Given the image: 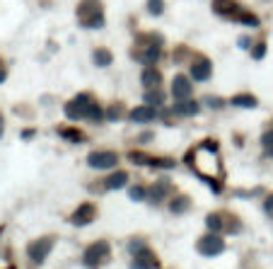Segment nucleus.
Returning a JSON list of instances; mask_svg holds the SVG:
<instances>
[{"instance_id":"nucleus-1","label":"nucleus","mask_w":273,"mask_h":269,"mask_svg":"<svg viewBox=\"0 0 273 269\" xmlns=\"http://www.w3.org/2000/svg\"><path fill=\"white\" fill-rule=\"evenodd\" d=\"M194 168H196V172L201 175V177L206 179H220V175H222V163H220L218 153H215V146H210V141H206V146H201L194 153V163H191Z\"/></svg>"},{"instance_id":"nucleus-2","label":"nucleus","mask_w":273,"mask_h":269,"mask_svg":"<svg viewBox=\"0 0 273 269\" xmlns=\"http://www.w3.org/2000/svg\"><path fill=\"white\" fill-rule=\"evenodd\" d=\"M77 17H80L82 27H87V29L104 27V15L99 8V0H82L80 8H77Z\"/></svg>"},{"instance_id":"nucleus-3","label":"nucleus","mask_w":273,"mask_h":269,"mask_svg":"<svg viewBox=\"0 0 273 269\" xmlns=\"http://www.w3.org/2000/svg\"><path fill=\"white\" fill-rule=\"evenodd\" d=\"M109 252H111L109 243H107V240H97L95 245H89L87 250H85V255H82V262H85V267L97 269L99 264H104V262L109 259Z\"/></svg>"},{"instance_id":"nucleus-4","label":"nucleus","mask_w":273,"mask_h":269,"mask_svg":"<svg viewBox=\"0 0 273 269\" xmlns=\"http://www.w3.org/2000/svg\"><path fill=\"white\" fill-rule=\"evenodd\" d=\"M95 102H92V97L89 95H77V97H73V100L66 104V117L68 119H73V122H77V119H87V112L89 107H92Z\"/></svg>"},{"instance_id":"nucleus-5","label":"nucleus","mask_w":273,"mask_h":269,"mask_svg":"<svg viewBox=\"0 0 273 269\" xmlns=\"http://www.w3.org/2000/svg\"><path fill=\"white\" fill-rule=\"evenodd\" d=\"M225 250V240L218 236V233H208L198 240V252L203 255V257H215Z\"/></svg>"},{"instance_id":"nucleus-6","label":"nucleus","mask_w":273,"mask_h":269,"mask_svg":"<svg viewBox=\"0 0 273 269\" xmlns=\"http://www.w3.org/2000/svg\"><path fill=\"white\" fill-rule=\"evenodd\" d=\"M51 247H54V238H39V240H34L32 245L27 247L29 259H32V262H36V264H41V262L49 257Z\"/></svg>"},{"instance_id":"nucleus-7","label":"nucleus","mask_w":273,"mask_h":269,"mask_svg":"<svg viewBox=\"0 0 273 269\" xmlns=\"http://www.w3.org/2000/svg\"><path fill=\"white\" fill-rule=\"evenodd\" d=\"M87 163L97 170H109V168H116L119 156H116L114 150H95V153H89Z\"/></svg>"},{"instance_id":"nucleus-8","label":"nucleus","mask_w":273,"mask_h":269,"mask_svg":"<svg viewBox=\"0 0 273 269\" xmlns=\"http://www.w3.org/2000/svg\"><path fill=\"white\" fill-rule=\"evenodd\" d=\"M191 92H194L191 80L186 78V75H176L174 83H172V97H174L176 102H179V100H189V97H191Z\"/></svg>"},{"instance_id":"nucleus-9","label":"nucleus","mask_w":273,"mask_h":269,"mask_svg":"<svg viewBox=\"0 0 273 269\" xmlns=\"http://www.w3.org/2000/svg\"><path fill=\"white\" fill-rule=\"evenodd\" d=\"M213 10L218 12V15H225V17L237 20V15H240L244 8H242L240 3H235V0H213Z\"/></svg>"},{"instance_id":"nucleus-10","label":"nucleus","mask_w":273,"mask_h":269,"mask_svg":"<svg viewBox=\"0 0 273 269\" xmlns=\"http://www.w3.org/2000/svg\"><path fill=\"white\" fill-rule=\"evenodd\" d=\"M95 213H97V209H95V204H80L75 209V213H73V223L75 225H87L89 221H95Z\"/></svg>"},{"instance_id":"nucleus-11","label":"nucleus","mask_w":273,"mask_h":269,"mask_svg":"<svg viewBox=\"0 0 273 269\" xmlns=\"http://www.w3.org/2000/svg\"><path fill=\"white\" fill-rule=\"evenodd\" d=\"M157 267V259H155V255L145 247V250H141L138 255H133V262H131V269H155Z\"/></svg>"},{"instance_id":"nucleus-12","label":"nucleus","mask_w":273,"mask_h":269,"mask_svg":"<svg viewBox=\"0 0 273 269\" xmlns=\"http://www.w3.org/2000/svg\"><path fill=\"white\" fill-rule=\"evenodd\" d=\"M210 73H213V66H210V61L208 58H196L194 63H191V78L194 80H208L210 78Z\"/></svg>"},{"instance_id":"nucleus-13","label":"nucleus","mask_w":273,"mask_h":269,"mask_svg":"<svg viewBox=\"0 0 273 269\" xmlns=\"http://www.w3.org/2000/svg\"><path fill=\"white\" fill-rule=\"evenodd\" d=\"M141 83L148 90L160 88V85H162V73H160L155 66H145V70H143V75H141Z\"/></svg>"},{"instance_id":"nucleus-14","label":"nucleus","mask_w":273,"mask_h":269,"mask_svg":"<svg viewBox=\"0 0 273 269\" xmlns=\"http://www.w3.org/2000/svg\"><path fill=\"white\" fill-rule=\"evenodd\" d=\"M155 117H157V109H155V107H150V104H143V107H135V109L131 112V122L148 124V122H153Z\"/></svg>"},{"instance_id":"nucleus-15","label":"nucleus","mask_w":273,"mask_h":269,"mask_svg":"<svg viewBox=\"0 0 273 269\" xmlns=\"http://www.w3.org/2000/svg\"><path fill=\"white\" fill-rule=\"evenodd\" d=\"M172 191V184H169V179H160V182H155L153 184V189L148 191V197H150V202L153 204H160Z\"/></svg>"},{"instance_id":"nucleus-16","label":"nucleus","mask_w":273,"mask_h":269,"mask_svg":"<svg viewBox=\"0 0 273 269\" xmlns=\"http://www.w3.org/2000/svg\"><path fill=\"white\" fill-rule=\"evenodd\" d=\"M126 182H128V172L119 170L104 179V189H121V187H126Z\"/></svg>"},{"instance_id":"nucleus-17","label":"nucleus","mask_w":273,"mask_h":269,"mask_svg":"<svg viewBox=\"0 0 273 269\" xmlns=\"http://www.w3.org/2000/svg\"><path fill=\"white\" fill-rule=\"evenodd\" d=\"M198 102L194 100H179L174 104V114H181V117H194V114H198Z\"/></svg>"},{"instance_id":"nucleus-18","label":"nucleus","mask_w":273,"mask_h":269,"mask_svg":"<svg viewBox=\"0 0 273 269\" xmlns=\"http://www.w3.org/2000/svg\"><path fill=\"white\" fill-rule=\"evenodd\" d=\"M230 104H235V107H242V109H254L256 107V97L254 95H247V92H242V95H235Z\"/></svg>"},{"instance_id":"nucleus-19","label":"nucleus","mask_w":273,"mask_h":269,"mask_svg":"<svg viewBox=\"0 0 273 269\" xmlns=\"http://www.w3.org/2000/svg\"><path fill=\"white\" fill-rule=\"evenodd\" d=\"M138 58H141L145 66H153L155 61L160 58V46H155V44L145 46V51H141V54H138Z\"/></svg>"},{"instance_id":"nucleus-20","label":"nucleus","mask_w":273,"mask_h":269,"mask_svg":"<svg viewBox=\"0 0 273 269\" xmlns=\"http://www.w3.org/2000/svg\"><path fill=\"white\" fill-rule=\"evenodd\" d=\"M145 104H150V107H162L164 104V92L160 88H153V90H148L145 92Z\"/></svg>"},{"instance_id":"nucleus-21","label":"nucleus","mask_w":273,"mask_h":269,"mask_svg":"<svg viewBox=\"0 0 273 269\" xmlns=\"http://www.w3.org/2000/svg\"><path fill=\"white\" fill-rule=\"evenodd\" d=\"M111 51H107V49H97L95 54H92V61H95V66H99V68H107V66H111Z\"/></svg>"},{"instance_id":"nucleus-22","label":"nucleus","mask_w":273,"mask_h":269,"mask_svg":"<svg viewBox=\"0 0 273 269\" xmlns=\"http://www.w3.org/2000/svg\"><path fill=\"white\" fill-rule=\"evenodd\" d=\"M206 225L210 233H220L222 230V216H218V213H210L206 218Z\"/></svg>"},{"instance_id":"nucleus-23","label":"nucleus","mask_w":273,"mask_h":269,"mask_svg":"<svg viewBox=\"0 0 273 269\" xmlns=\"http://www.w3.org/2000/svg\"><path fill=\"white\" fill-rule=\"evenodd\" d=\"M237 20L244 22V24H249L251 29H254V27H259V17H256V15H251V12H247V10H242L240 15H237Z\"/></svg>"},{"instance_id":"nucleus-24","label":"nucleus","mask_w":273,"mask_h":269,"mask_svg":"<svg viewBox=\"0 0 273 269\" xmlns=\"http://www.w3.org/2000/svg\"><path fill=\"white\" fill-rule=\"evenodd\" d=\"M169 209H172V213H184L189 209V199L186 197H176L174 202L169 204Z\"/></svg>"},{"instance_id":"nucleus-25","label":"nucleus","mask_w":273,"mask_h":269,"mask_svg":"<svg viewBox=\"0 0 273 269\" xmlns=\"http://www.w3.org/2000/svg\"><path fill=\"white\" fill-rule=\"evenodd\" d=\"M261 146L266 150V156H273V131H266L261 138Z\"/></svg>"},{"instance_id":"nucleus-26","label":"nucleus","mask_w":273,"mask_h":269,"mask_svg":"<svg viewBox=\"0 0 273 269\" xmlns=\"http://www.w3.org/2000/svg\"><path fill=\"white\" fill-rule=\"evenodd\" d=\"M102 117H104V112L99 109V104H92L89 112H87V119L89 122H102Z\"/></svg>"},{"instance_id":"nucleus-27","label":"nucleus","mask_w":273,"mask_h":269,"mask_svg":"<svg viewBox=\"0 0 273 269\" xmlns=\"http://www.w3.org/2000/svg\"><path fill=\"white\" fill-rule=\"evenodd\" d=\"M61 136H63V138H70V141H82V134L75 131V129H63Z\"/></svg>"},{"instance_id":"nucleus-28","label":"nucleus","mask_w":273,"mask_h":269,"mask_svg":"<svg viewBox=\"0 0 273 269\" xmlns=\"http://www.w3.org/2000/svg\"><path fill=\"white\" fill-rule=\"evenodd\" d=\"M203 102H206L210 109H220V107H222V100H220V97H213V95H208Z\"/></svg>"},{"instance_id":"nucleus-29","label":"nucleus","mask_w":273,"mask_h":269,"mask_svg":"<svg viewBox=\"0 0 273 269\" xmlns=\"http://www.w3.org/2000/svg\"><path fill=\"white\" fill-rule=\"evenodd\" d=\"M145 197H148V191L143 189V187H133L131 189V199H135V202H143Z\"/></svg>"},{"instance_id":"nucleus-30","label":"nucleus","mask_w":273,"mask_h":269,"mask_svg":"<svg viewBox=\"0 0 273 269\" xmlns=\"http://www.w3.org/2000/svg\"><path fill=\"white\" fill-rule=\"evenodd\" d=\"M128 250H131L133 255H138L141 250H145V243H143V240H131V243H128Z\"/></svg>"},{"instance_id":"nucleus-31","label":"nucleus","mask_w":273,"mask_h":269,"mask_svg":"<svg viewBox=\"0 0 273 269\" xmlns=\"http://www.w3.org/2000/svg\"><path fill=\"white\" fill-rule=\"evenodd\" d=\"M263 54H266V44H263V42H259V44L254 46L251 56H254V58H263Z\"/></svg>"},{"instance_id":"nucleus-32","label":"nucleus","mask_w":273,"mask_h":269,"mask_svg":"<svg viewBox=\"0 0 273 269\" xmlns=\"http://www.w3.org/2000/svg\"><path fill=\"white\" fill-rule=\"evenodd\" d=\"M148 8H150L153 15H160V12H162V0H150V3H148Z\"/></svg>"},{"instance_id":"nucleus-33","label":"nucleus","mask_w":273,"mask_h":269,"mask_svg":"<svg viewBox=\"0 0 273 269\" xmlns=\"http://www.w3.org/2000/svg\"><path fill=\"white\" fill-rule=\"evenodd\" d=\"M263 209H266V213H268V216H273V194L268 197V199H266V202H263Z\"/></svg>"},{"instance_id":"nucleus-34","label":"nucleus","mask_w":273,"mask_h":269,"mask_svg":"<svg viewBox=\"0 0 273 269\" xmlns=\"http://www.w3.org/2000/svg\"><path fill=\"white\" fill-rule=\"evenodd\" d=\"M121 114H123V112H121V107H111V109H109V114H107V117H109V119H119Z\"/></svg>"},{"instance_id":"nucleus-35","label":"nucleus","mask_w":273,"mask_h":269,"mask_svg":"<svg viewBox=\"0 0 273 269\" xmlns=\"http://www.w3.org/2000/svg\"><path fill=\"white\" fill-rule=\"evenodd\" d=\"M240 46H242V49H249V39H247V36H242V39H240Z\"/></svg>"},{"instance_id":"nucleus-36","label":"nucleus","mask_w":273,"mask_h":269,"mask_svg":"<svg viewBox=\"0 0 273 269\" xmlns=\"http://www.w3.org/2000/svg\"><path fill=\"white\" fill-rule=\"evenodd\" d=\"M3 80H5V70L0 68V83H3Z\"/></svg>"},{"instance_id":"nucleus-37","label":"nucleus","mask_w":273,"mask_h":269,"mask_svg":"<svg viewBox=\"0 0 273 269\" xmlns=\"http://www.w3.org/2000/svg\"><path fill=\"white\" fill-rule=\"evenodd\" d=\"M0 136H3V119H0Z\"/></svg>"}]
</instances>
